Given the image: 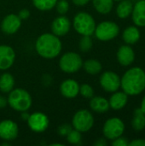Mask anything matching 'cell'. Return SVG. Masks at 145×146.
<instances>
[{"instance_id":"obj_1","label":"cell","mask_w":145,"mask_h":146,"mask_svg":"<svg viewBox=\"0 0 145 146\" xmlns=\"http://www.w3.org/2000/svg\"><path fill=\"white\" fill-rule=\"evenodd\" d=\"M121 86L125 93L136 96L145 89V72L139 67L127 70L121 80Z\"/></svg>"},{"instance_id":"obj_2","label":"cell","mask_w":145,"mask_h":146,"mask_svg":"<svg viewBox=\"0 0 145 146\" xmlns=\"http://www.w3.org/2000/svg\"><path fill=\"white\" fill-rule=\"evenodd\" d=\"M35 47L40 56L45 59H53L61 53L62 42L53 33H44L38 38Z\"/></svg>"},{"instance_id":"obj_3","label":"cell","mask_w":145,"mask_h":146,"mask_svg":"<svg viewBox=\"0 0 145 146\" xmlns=\"http://www.w3.org/2000/svg\"><path fill=\"white\" fill-rule=\"evenodd\" d=\"M8 104L16 111H27L32 106V98L26 90L17 88L9 92Z\"/></svg>"},{"instance_id":"obj_4","label":"cell","mask_w":145,"mask_h":146,"mask_svg":"<svg viewBox=\"0 0 145 146\" xmlns=\"http://www.w3.org/2000/svg\"><path fill=\"white\" fill-rule=\"evenodd\" d=\"M73 27L79 34L91 36L96 29L94 18L86 12H79L73 18Z\"/></svg>"},{"instance_id":"obj_5","label":"cell","mask_w":145,"mask_h":146,"mask_svg":"<svg viewBox=\"0 0 145 146\" xmlns=\"http://www.w3.org/2000/svg\"><path fill=\"white\" fill-rule=\"evenodd\" d=\"M59 66L63 72L73 74L78 72L83 67V61L78 53L67 52L60 58Z\"/></svg>"},{"instance_id":"obj_6","label":"cell","mask_w":145,"mask_h":146,"mask_svg":"<svg viewBox=\"0 0 145 146\" xmlns=\"http://www.w3.org/2000/svg\"><path fill=\"white\" fill-rule=\"evenodd\" d=\"M119 26L114 21H103L96 26L95 35L101 41H109L117 37L119 34Z\"/></svg>"},{"instance_id":"obj_7","label":"cell","mask_w":145,"mask_h":146,"mask_svg":"<svg viewBox=\"0 0 145 146\" xmlns=\"http://www.w3.org/2000/svg\"><path fill=\"white\" fill-rule=\"evenodd\" d=\"M72 124L74 129L80 133H85L89 131L93 127L94 118L89 110H80L73 115Z\"/></svg>"},{"instance_id":"obj_8","label":"cell","mask_w":145,"mask_h":146,"mask_svg":"<svg viewBox=\"0 0 145 146\" xmlns=\"http://www.w3.org/2000/svg\"><path fill=\"white\" fill-rule=\"evenodd\" d=\"M125 131L124 122L117 117H113L106 121L104 123L103 132L105 138L114 140L121 137Z\"/></svg>"},{"instance_id":"obj_9","label":"cell","mask_w":145,"mask_h":146,"mask_svg":"<svg viewBox=\"0 0 145 146\" xmlns=\"http://www.w3.org/2000/svg\"><path fill=\"white\" fill-rule=\"evenodd\" d=\"M100 85L104 91L115 92L121 87V78L115 72L106 71L100 77Z\"/></svg>"},{"instance_id":"obj_10","label":"cell","mask_w":145,"mask_h":146,"mask_svg":"<svg viewBox=\"0 0 145 146\" xmlns=\"http://www.w3.org/2000/svg\"><path fill=\"white\" fill-rule=\"evenodd\" d=\"M27 123L32 131L35 133H42L48 128L49 119L44 113L35 112L29 115Z\"/></svg>"},{"instance_id":"obj_11","label":"cell","mask_w":145,"mask_h":146,"mask_svg":"<svg viewBox=\"0 0 145 146\" xmlns=\"http://www.w3.org/2000/svg\"><path fill=\"white\" fill-rule=\"evenodd\" d=\"M17 124L10 120H4L0 122V138L5 141H12L18 135Z\"/></svg>"},{"instance_id":"obj_12","label":"cell","mask_w":145,"mask_h":146,"mask_svg":"<svg viewBox=\"0 0 145 146\" xmlns=\"http://www.w3.org/2000/svg\"><path fill=\"white\" fill-rule=\"evenodd\" d=\"M21 26V20L18 15L15 14H9L6 15L2 23L1 28L2 31L6 34H14L15 33Z\"/></svg>"},{"instance_id":"obj_13","label":"cell","mask_w":145,"mask_h":146,"mask_svg":"<svg viewBox=\"0 0 145 146\" xmlns=\"http://www.w3.org/2000/svg\"><path fill=\"white\" fill-rule=\"evenodd\" d=\"M15 52L12 47L0 45V70L9 69L15 62Z\"/></svg>"},{"instance_id":"obj_14","label":"cell","mask_w":145,"mask_h":146,"mask_svg":"<svg viewBox=\"0 0 145 146\" xmlns=\"http://www.w3.org/2000/svg\"><path fill=\"white\" fill-rule=\"evenodd\" d=\"M71 27V22L68 18L66 16H59L56 18L51 24L52 33L57 37L66 35Z\"/></svg>"},{"instance_id":"obj_15","label":"cell","mask_w":145,"mask_h":146,"mask_svg":"<svg viewBox=\"0 0 145 146\" xmlns=\"http://www.w3.org/2000/svg\"><path fill=\"white\" fill-rule=\"evenodd\" d=\"M60 92L67 98H73L79 93V85L74 80H66L60 86Z\"/></svg>"},{"instance_id":"obj_16","label":"cell","mask_w":145,"mask_h":146,"mask_svg":"<svg viewBox=\"0 0 145 146\" xmlns=\"http://www.w3.org/2000/svg\"><path fill=\"white\" fill-rule=\"evenodd\" d=\"M117 59L122 66L131 65L135 60V53L132 48L128 44L121 46L117 52Z\"/></svg>"},{"instance_id":"obj_17","label":"cell","mask_w":145,"mask_h":146,"mask_svg":"<svg viewBox=\"0 0 145 146\" xmlns=\"http://www.w3.org/2000/svg\"><path fill=\"white\" fill-rule=\"evenodd\" d=\"M132 17L138 27H145V0H138L133 6Z\"/></svg>"},{"instance_id":"obj_18","label":"cell","mask_w":145,"mask_h":146,"mask_svg":"<svg viewBox=\"0 0 145 146\" xmlns=\"http://www.w3.org/2000/svg\"><path fill=\"white\" fill-rule=\"evenodd\" d=\"M128 102V97L127 94L121 92H114V94L111 96L109 103L110 108H112L115 110H119L123 109Z\"/></svg>"},{"instance_id":"obj_19","label":"cell","mask_w":145,"mask_h":146,"mask_svg":"<svg viewBox=\"0 0 145 146\" xmlns=\"http://www.w3.org/2000/svg\"><path fill=\"white\" fill-rule=\"evenodd\" d=\"M90 106L91 109L97 113H105L110 108L109 101L103 97H92Z\"/></svg>"},{"instance_id":"obj_20","label":"cell","mask_w":145,"mask_h":146,"mask_svg":"<svg viewBox=\"0 0 145 146\" xmlns=\"http://www.w3.org/2000/svg\"><path fill=\"white\" fill-rule=\"evenodd\" d=\"M123 40L127 44H134L140 38V32L138 27L132 26L126 28L122 34Z\"/></svg>"},{"instance_id":"obj_21","label":"cell","mask_w":145,"mask_h":146,"mask_svg":"<svg viewBox=\"0 0 145 146\" xmlns=\"http://www.w3.org/2000/svg\"><path fill=\"white\" fill-rule=\"evenodd\" d=\"M133 3L131 0H121L116 8V14L121 19H126L132 15Z\"/></svg>"},{"instance_id":"obj_22","label":"cell","mask_w":145,"mask_h":146,"mask_svg":"<svg viewBox=\"0 0 145 146\" xmlns=\"http://www.w3.org/2000/svg\"><path fill=\"white\" fill-rule=\"evenodd\" d=\"M15 86L14 77L9 74L4 73L0 76V91L3 93H9Z\"/></svg>"},{"instance_id":"obj_23","label":"cell","mask_w":145,"mask_h":146,"mask_svg":"<svg viewBox=\"0 0 145 146\" xmlns=\"http://www.w3.org/2000/svg\"><path fill=\"white\" fill-rule=\"evenodd\" d=\"M95 9L103 15L109 14L114 5V0H92Z\"/></svg>"},{"instance_id":"obj_24","label":"cell","mask_w":145,"mask_h":146,"mask_svg":"<svg viewBox=\"0 0 145 146\" xmlns=\"http://www.w3.org/2000/svg\"><path fill=\"white\" fill-rule=\"evenodd\" d=\"M132 127L136 131H142L145 127V114L142 110L137 109L134 111L133 119L132 121Z\"/></svg>"},{"instance_id":"obj_25","label":"cell","mask_w":145,"mask_h":146,"mask_svg":"<svg viewBox=\"0 0 145 146\" xmlns=\"http://www.w3.org/2000/svg\"><path fill=\"white\" fill-rule=\"evenodd\" d=\"M84 69L87 74H97L102 71V64L99 61L95 59H90L84 62Z\"/></svg>"},{"instance_id":"obj_26","label":"cell","mask_w":145,"mask_h":146,"mask_svg":"<svg viewBox=\"0 0 145 146\" xmlns=\"http://www.w3.org/2000/svg\"><path fill=\"white\" fill-rule=\"evenodd\" d=\"M57 3V0H32L33 5L39 10L47 11L52 9Z\"/></svg>"},{"instance_id":"obj_27","label":"cell","mask_w":145,"mask_h":146,"mask_svg":"<svg viewBox=\"0 0 145 146\" xmlns=\"http://www.w3.org/2000/svg\"><path fill=\"white\" fill-rule=\"evenodd\" d=\"M67 137V140L69 144L72 145H79L81 142V133L79 132L76 129H72L71 132L66 136Z\"/></svg>"},{"instance_id":"obj_28","label":"cell","mask_w":145,"mask_h":146,"mask_svg":"<svg viewBox=\"0 0 145 146\" xmlns=\"http://www.w3.org/2000/svg\"><path fill=\"white\" fill-rule=\"evenodd\" d=\"M79 49L82 52H88L92 47V39L91 36L83 35L79 40Z\"/></svg>"},{"instance_id":"obj_29","label":"cell","mask_w":145,"mask_h":146,"mask_svg":"<svg viewBox=\"0 0 145 146\" xmlns=\"http://www.w3.org/2000/svg\"><path fill=\"white\" fill-rule=\"evenodd\" d=\"M79 93L85 98H91L94 95V91L90 85L83 84L79 86Z\"/></svg>"},{"instance_id":"obj_30","label":"cell","mask_w":145,"mask_h":146,"mask_svg":"<svg viewBox=\"0 0 145 146\" xmlns=\"http://www.w3.org/2000/svg\"><path fill=\"white\" fill-rule=\"evenodd\" d=\"M56 9L60 15H65L69 9V3L67 0H60L56 3Z\"/></svg>"},{"instance_id":"obj_31","label":"cell","mask_w":145,"mask_h":146,"mask_svg":"<svg viewBox=\"0 0 145 146\" xmlns=\"http://www.w3.org/2000/svg\"><path fill=\"white\" fill-rule=\"evenodd\" d=\"M72 130V127L69 124H62L61 126H59L58 129H57V133L60 136H67Z\"/></svg>"},{"instance_id":"obj_32","label":"cell","mask_w":145,"mask_h":146,"mask_svg":"<svg viewBox=\"0 0 145 146\" xmlns=\"http://www.w3.org/2000/svg\"><path fill=\"white\" fill-rule=\"evenodd\" d=\"M128 139H126V138H123V137H119L115 139H114L113 143H112V145L113 146H128Z\"/></svg>"},{"instance_id":"obj_33","label":"cell","mask_w":145,"mask_h":146,"mask_svg":"<svg viewBox=\"0 0 145 146\" xmlns=\"http://www.w3.org/2000/svg\"><path fill=\"white\" fill-rule=\"evenodd\" d=\"M18 16L21 20H26L30 16V11L26 9H23L19 12Z\"/></svg>"},{"instance_id":"obj_34","label":"cell","mask_w":145,"mask_h":146,"mask_svg":"<svg viewBox=\"0 0 145 146\" xmlns=\"http://www.w3.org/2000/svg\"><path fill=\"white\" fill-rule=\"evenodd\" d=\"M128 146H145V139H135L128 144Z\"/></svg>"},{"instance_id":"obj_35","label":"cell","mask_w":145,"mask_h":146,"mask_svg":"<svg viewBox=\"0 0 145 146\" xmlns=\"http://www.w3.org/2000/svg\"><path fill=\"white\" fill-rule=\"evenodd\" d=\"M73 3L75 4V5H78V6H84V5H86L91 0H72Z\"/></svg>"},{"instance_id":"obj_36","label":"cell","mask_w":145,"mask_h":146,"mask_svg":"<svg viewBox=\"0 0 145 146\" xmlns=\"http://www.w3.org/2000/svg\"><path fill=\"white\" fill-rule=\"evenodd\" d=\"M8 104V99L3 96H0V109H3Z\"/></svg>"},{"instance_id":"obj_37","label":"cell","mask_w":145,"mask_h":146,"mask_svg":"<svg viewBox=\"0 0 145 146\" xmlns=\"http://www.w3.org/2000/svg\"><path fill=\"white\" fill-rule=\"evenodd\" d=\"M108 145L107 144V141L104 139H97L96 142H95V144H94V145L95 146H106Z\"/></svg>"},{"instance_id":"obj_38","label":"cell","mask_w":145,"mask_h":146,"mask_svg":"<svg viewBox=\"0 0 145 146\" xmlns=\"http://www.w3.org/2000/svg\"><path fill=\"white\" fill-rule=\"evenodd\" d=\"M29 115H28V114L26 113V111L21 112V118H22L24 121H27L28 118H29Z\"/></svg>"},{"instance_id":"obj_39","label":"cell","mask_w":145,"mask_h":146,"mask_svg":"<svg viewBox=\"0 0 145 146\" xmlns=\"http://www.w3.org/2000/svg\"><path fill=\"white\" fill-rule=\"evenodd\" d=\"M140 109L142 110V111H143V112L145 114V96L144 97L143 100H142V104H141V107H140Z\"/></svg>"},{"instance_id":"obj_40","label":"cell","mask_w":145,"mask_h":146,"mask_svg":"<svg viewBox=\"0 0 145 146\" xmlns=\"http://www.w3.org/2000/svg\"><path fill=\"white\" fill-rule=\"evenodd\" d=\"M51 146H54V145H60V146H62L63 145H61V144H51L50 145Z\"/></svg>"},{"instance_id":"obj_41","label":"cell","mask_w":145,"mask_h":146,"mask_svg":"<svg viewBox=\"0 0 145 146\" xmlns=\"http://www.w3.org/2000/svg\"><path fill=\"white\" fill-rule=\"evenodd\" d=\"M114 1H115V2H121V0H114Z\"/></svg>"},{"instance_id":"obj_42","label":"cell","mask_w":145,"mask_h":146,"mask_svg":"<svg viewBox=\"0 0 145 146\" xmlns=\"http://www.w3.org/2000/svg\"><path fill=\"white\" fill-rule=\"evenodd\" d=\"M136 1H138V0H136Z\"/></svg>"}]
</instances>
